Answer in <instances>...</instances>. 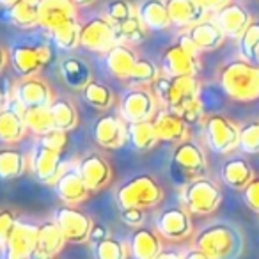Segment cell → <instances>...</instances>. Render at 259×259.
Instances as JSON below:
<instances>
[{"label": "cell", "instance_id": "obj_1", "mask_svg": "<svg viewBox=\"0 0 259 259\" xmlns=\"http://www.w3.org/2000/svg\"><path fill=\"white\" fill-rule=\"evenodd\" d=\"M217 80L222 93L233 101L248 103L259 100V64L233 59L220 66Z\"/></svg>", "mask_w": 259, "mask_h": 259}, {"label": "cell", "instance_id": "obj_2", "mask_svg": "<svg viewBox=\"0 0 259 259\" xmlns=\"http://www.w3.org/2000/svg\"><path fill=\"white\" fill-rule=\"evenodd\" d=\"M194 247L211 259H240L245 240L236 226L227 222H213L199 229L194 236Z\"/></svg>", "mask_w": 259, "mask_h": 259}, {"label": "cell", "instance_id": "obj_3", "mask_svg": "<svg viewBox=\"0 0 259 259\" xmlns=\"http://www.w3.org/2000/svg\"><path fill=\"white\" fill-rule=\"evenodd\" d=\"M54 48L48 32L30 34L20 37L9 50V62L20 76L39 75V71L48 66L54 59Z\"/></svg>", "mask_w": 259, "mask_h": 259}, {"label": "cell", "instance_id": "obj_4", "mask_svg": "<svg viewBox=\"0 0 259 259\" xmlns=\"http://www.w3.org/2000/svg\"><path fill=\"white\" fill-rule=\"evenodd\" d=\"M155 94L160 107L170 108L178 112L188 101L201 98V82L197 75H185V76H167L160 75L149 87Z\"/></svg>", "mask_w": 259, "mask_h": 259}, {"label": "cell", "instance_id": "obj_5", "mask_svg": "<svg viewBox=\"0 0 259 259\" xmlns=\"http://www.w3.org/2000/svg\"><path fill=\"white\" fill-rule=\"evenodd\" d=\"M163 188L158 181L149 174H137L130 178L115 190V201L119 208H156L163 201Z\"/></svg>", "mask_w": 259, "mask_h": 259}, {"label": "cell", "instance_id": "obj_6", "mask_svg": "<svg viewBox=\"0 0 259 259\" xmlns=\"http://www.w3.org/2000/svg\"><path fill=\"white\" fill-rule=\"evenodd\" d=\"M222 190L219 183L208 176L195 178L181 188V202L183 206L197 217H206L215 213L222 204Z\"/></svg>", "mask_w": 259, "mask_h": 259}, {"label": "cell", "instance_id": "obj_7", "mask_svg": "<svg viewBox=\"0 0 259 259\" xmlns=\"http://www.w3.org/2000/svg\"><path fill=\"white\" fill-rule=\"evenodd\" d=\"M201 52L188 37L187 32L180 34L176 43H172L162 54L160 71L167 76L197 75L201 71Z\"/></svg>", "mask_w": 259, "mask_h": 259}, {"label": "cell", "instance_id": "obj_8", "mask_svg": "<svg viewBox=\"0 0 259 259\" xmlns=\"http://www.w3.org/2000/svg\"><path fill=\"white\" fill-rule=\"evenodd\" d=\"M206 170H208V158L201 144L190 139L176 144L170 163V174L174 181L185 185L195 178L206 176Z\"/></svg>", "mask_w": 259, "mask_h": 259}, {"label": "cell", "instance_id": "obj_9", "mask_svg": "<svg viewBox=\"0 0 259 259\" xmlns=\"http://www.w3.org/2000/svg\"><path fill=\"white\" fill-rule=\"evenodd\" d=\"M206 146L217 155H229L238 149L240 126L224 114H211L202 121Z\"/></svg>", "mask_w": 259, "mask_h": 259}, {"label": "cell", "instance_id": "obj_10", "mask_svg": "<svg viewBox=\"0 0 259 259\" xmlns=\"http://www.w3.org/2000/svg\"><path fill=\"white\" fill-rule=\"evenodd\" d=\"M160 103L149 87H130L119 98V115L126 122L151 121Z\"/></svg>", "mask_w": 259, "mask_h": 259}, {"label": "cell", "instance_id": "obj_11", "mask_svg": "<svg viewBox=\"0 0 259 259\" xmlns=\"http://www.w3.org/2000/svg\"><path fill=\"white\" fill-rule=\"evenodd\" d=\"M119 43L115 25L107 16H93L82 23L80 30V47L93 54L105 55Z\"/></svg>", "mask_w": 259, "mask_h": 259}, {"label": "cell", "instance_id": "obj_12", "mask_svg": "<svg viewBox=\"0 0 259 259\" xmlns=\"http://www.w3.org/2000/svg\"><path fill=\"white\" fill-rule=\"evenodd\" d=\"M54 220L62 231L66 241L68 243H87L89 241V234L93 229V219L82 211L80 208L71 204H62L54 211Z\"/></svg>", "mask_w": 259, "mask_h": 259}, {"label": "cell", "instance_id": "obj_13", "mask_svg": "<svg viewBox=\"0 0 259 259\" xmlns=\"http://www.w3.org/2000/svg\"><path fill=\"white\" fill-rule=\"evenodd\" d=\"M155 229L167 241H183L194 234L192 213L185 206H169L155 219Z\"/></svg>", "mask_w": 259, "mask_h": 259}, {"label": "cell", "instance_id": "obj_14", "mask_svg": "<svg viewBox=\"0 0 259 259\" xmlns=\"http://www.w3.org/2000/svg\"><path fill=\"white\" fill-rule=\"evenodd\" d=\"M66 165L62 163V153L48 149L37 142L29 155V170L39 183L55 185Z\"/></svg>", "mask_w": 259, "mask_h": 259}, {"label": "cell", "instance_id": "obj_15", "mask_svg": "<svg viewBox=\"0 0 259 259\" xmlns=\"http://www.w3.org/2000/svg\"><path fill=\"white\" fill-rule=\"evenodd\" d=\"M39 224L27 219H18L15 224L6 247L2 248L4 259H30L37 241Z\"/></svg>", "mask_w": 259, "mask_h": 259}, {"label": "cell", "instance_id": "obj_16", "mask_svg": "<svg viewBox=\"0 0 259 259\" xmlns=\"http://www.w3.org/2000/svg\"><path fill=\"white\" fill-rule=\"evenodd\" d=\"M75 165L91 192H100L107 188L112 181V176H114L108 158L98 151L83 155Z\"/></svg>", "mask_w": 259, "mask_h": 259}, {"label": "cell", "instance_id": "obj_17", "mask_svg": "<svg viewBox=\"0 0 259 259\" xmlns=\"http://www.w3.org/2000/svg\"><path fill=\"white\" fill-rule=\"evenodd\" d=\"M13 96L22 107H41V105H52L55 101V94L50 83L39 75L22 76L15 82Z\"/></svg>", "mask_w": 259, "mask_h": 259}, {"label": "cell", "instance_id": "obj_18", "mask_svg": "<svg viewBox=\"0 0 259 259\" xmlns=\"http://www.w3.org/2000/svg\"><path fill=\"white\" fill-rule=\"evenodd\" d=\"M93 139L103 149H121L128 142V122L121 115H103L94 122Z\"/></svg>", "mask_w": 259, "mask_h": 259}, {"label": "cell", "instance_id": "obj_19", "mask_svg": "<svg viewBox=\"0 0 259 259\" xmlns=\"http://www.w3.org/2000/svg\"><path fill=\"white\" fill-rule=\"evenodd\" d=\"M23 112L25 107H22L15 98L0 108V142L2 144H18L29 134Z\"/></svg>", "mask_w": 259, "mask_h": 259}, {"label": "cell", "instance_id": "obj_20", "mask_svg": "<svg viewBox=\"0 0 259 259\" xmlns=\"http://www.w3.org/2000/svg\"><path fill=\"white\" fill-rule=\"evenodd\" d=\"M153 124H155L160 142L180 144V142L190 139V124L178 112L170 110V108L160 107L153 117Z\"/></svg>", "mask_w": 259, "mask_h": 259}, {"label": "cell", "instance_id": "obj_21", "mask_svg": "<svg viewBox=\"0 0 259 259\" xmlns=\"http://www.w3.org/2000/svg\"><path fill=\"white\" fill-rule=\"evenodd\" d=\"M73 18H76V6L73 0H39L37 27L45 32H50Z\"/></svg>", "mask_w": 259, "mask_h": 259}, {"label": "cell", "instance_id": "obj_22", "mask_svg": "<svg viewBox=\"0 0 259 259\" xmlns=\"http://www.w3.org/2000/svg\"><path fill=\"white\" fill-rule=\"evenodd\" d=\"M213 20H215L217 25L222 29L226 37L238 39V37L243 34V30L248 27V23L252 22V16L245 6H241L240 2H233V0H231L227 6H224L222 9L213 13Z\"/></svg>", "mask_w": 259, "mask_h": 259}, {"label": "cell", "instance_id": "obj_23", "mask_svg": "<svg viewBox=\"0 0 259 259\" xmlns=\"http://www.w3.org/2000/svg\"><path fill=\"white\" fill-rule=\"evenodd\" d=\"M54 187H55L57 197L61 199L64 204H71V206L82 204V202L87 201L89 195L93 194V192L87 188V185L83 183L76 165L66 167L64 172L61 174V178H59Z\"/></svg>", "mask_w": 259, "mask_h": 259}, {"label": "cell", "instance_id": "obj_24", "mask_svg": "<svg viewBox=\"0 0 259 259\" xmlns=\"http://www.w3.org/2000/svg\"><path fill=\"white\" fill-rule=\"evenodd\" d=\"M66 238L54 219L45 220L37 229V241L30 259H55L66 247Z\"/></svg>", "mask_w": 259, "mask_h": 259}, {"label": "cell", "instance_id": "obj_25", "mask_svg": "<svg viewBox=\"0 0 259 259\" xmlns=\"http://www.w3.org/2000/svg\"><path fill=\"white\" fill-rule=\"evenodd\" d=\"M130 255L134 259H156L163 250V238L156 229L137 227L130 236Z\"/></svg>", "mask_w": 259, "mask_h": 259}, {"label": "cell", "instance_id": "obj_26", "mask_svg": "<svg viewBox=\"0 0 259 259\" xmlns=\"http://www.w3.org/2000/svg\"><path fill=\"white\" fill-rule=\"evenodd\" d=\"M37 8L39 0H15L13 4L4 6V11L0 13V20L29 30L37 27Z\"/></svg>", "mask_w": 259, "mask_h": 259}, {"label": "cell", "instance_id": "obj_27", "mask_svg": "<svg viewBox=\"0 0 259 259\" xmlns=\"http://www.w3.org/2000/svg\"><path fill=\"white\" fill-rule=\"evenodd\" d=\"M139 55L132 48V45L117 43L112 50L105 54V68L112 76L119 80H128L130 73L134 69Z\"/></svg>", "mask_w": 259, "mask_h": 259}, {"label": "cell", "instance_id": "obj_28", "mask_svg": "<svg viewBox=\"0 0 259 259\" xmlns=\"http://www.w3.org/2000/svg\"><path fill=\"white\" fill-rule=\"evenodd\" d=\"M167 11L174 27L188 29L206 18V9L199 4V0H165Z\"/></svg>", "mask_w": 259, "mask_h": 259}, {"label": "cell", "instance_id": "obj_29", "mask_svg": "<svg viewBox=\"0 0 259 259\" xmlns=\"http://www.w3.org/2000/svg\"><path fill=\"white\" fill-rule=\"evenodd\" d=\"M187 34L194 41V45L197 47L199 52L217 50L226 41V34L222 32V29L217 25L213 18H204L202 22L188 27Z\"/></svg>", "mask_w": 259, "mask_h": 259}, {"label": "cell", "instance_id": "obj_30", "mask_svg": "<svg viewBox=\"0 0 259 259\" xmlns=\"http://www.w3.org/2000/svg\"><path fill=\"white\" fill-rule=\"evenodd\" d=\"M59 73H61L66 85L75 91H82L93 80L91 66L83 59L73 57V55L62 59L61 64H59Z\"/></svg>", "mask_w": 259, "mask_h": 259}, {"label": "cell", "instance_id": "obj_31", "mask_svg": "<svg viewBox=\"0 0 259 259\" xmlns=\"http://www.w3.org/2000/svg\"><path fill=\"white\" fill-rule=\"evenodd\" d=\"M222 181L233 190H243L248 183L255 178L252 165L243 158H229L224 162L220 169Z\"/></svg>", "mask_w": 259, "mask_h": 259}, {"label": "cell", "instance_id": "obj_32", "mask_svg": "<svg viewBox=\"0 0 259 259\" xmlns=\"http://www.w3.org/2000/svg\"><path fill=\"white\" fill-rule=\"evenodd\" d=\"M137 15L148 30H165L172 25L165 0H142L137 8Z\"/></svg>", "mask_w": 259, "mask_h": 259}, {"label": "cell", "instance_id": "obj_33", "mask_svg": "<svg viewBox=\"0 0 259 259\" xmlns=\"http://www.w3.org/2000/svg\"><path fill=\"white\" fill-rule=\"evenodd\" d=\"M29 170V156L18 148L0 149V180H18Z\"/></svg>", "mask_w": 259, "mask_h": 259}, {"label": "cell", "instance_id": "obj_34", "mask_svg": "<svg viewBox=\"0 0 259 259\" xmlns=\"http://www.w3.org/2000/svg\"><path fill=\"white\" fill-rule=\"evenodd\" d=\"M128 142L135 151H151L160 142L156 135L155 124L151 121H139V122H128Z\"/></svg>", "mask_w": 259, "mask_h": 259}, {"label": "cell", "instance_id": "obj_35", "mask_svg": "<svg viewBox=\"0 0 259 259\" xmlns=\"http://www.w3.org/2000/svg\"><path fill=\"white\" fill-rule=\"evenodd\" d=\"M80 30H82V23L78 22V18H73L50 30L48 36L55 48L62 52H73L80 47Z\"/></svg>", "mask_w": 259, "mask_h": 259}, {"label": "cell", "instance_id": "obj_36", "mask_svg": "<svg viewBox=\"0 0 259 259\" xmlns=\"http://www.w3.org/2000/svg\"><path fill=\"white\" fill-rule=\"evenodd\" d=\"M82 98L89 107L96 108V110H108L112 105L115 103V96L112 89L103 82L98 80H91L85 87L82 89Z\"/></svg>", "mask_w": 259, "mask_h": 259}, {"label": "cell", "instance_id": "obj_37", "mask_svg": "<svg viewBox=\"0 0 259 259\" xmlns=\"http://www.w3.org/2000/svg\"><path fill=\"white\" fill-rule=\"evenodd\" d=\"M25 115L27 128L32 135L39 137V135L47 134L48 130L55 128L54 115H52L50 105H41V107H29L23 112Z\"/></svg>", "mask_w": 259, "mask_h": 259}, {"label": "cell", "instance_id": "obj_38", "mask_svg": "<svg viewBox=\"0 0 259 259\" xmlns=\"http://www.w3.org/2000/svg\"><path fill=\"white\" fill-rule=\"evenodd\" d=\"M238 52L241 59L259 64V20H252L238 37Z\"/></svg>", "mask_w": 259, "mask_h": 259}, {"label": "cell", "instance_id": "obj_39", "mask_svg": "<svg viewBox=\"0 0 259 259\" xmlns=\"http://www.w3.org/2000/svg\"><path fill=\"white\" fill-rule=\"evenodd\" d=\"M160 75L162 71L155 62L146 57H139L126 82L130 83V87H151Z\"/></svg>", "mask_w": 259, "mask_h": 259}, {"label": "cell", "instance_id": "obj_40", "mask_svg": "<svg viewBox=\"0 0 259 259\" xmlns=\"http://www.w3.org/2000/svg\"><path fill=\"white\" fill-rule=\"evenodd\" d=\"M52 107V115H54L55 128L66 130V132H71L78 126V110L69 100L64 98H55V101L50 105Z\"/></svg>", "mask_w": 259, "mask_h": 259}, {"label": "cell", "instance_id": "obj_41", "mask_svg": "<svg viewBox=\"0 0 259 259\" xmlns=\"http://www.w3.org/2000/svg\"><path fill=\"white\" fill-rule=\"evenodd\" d=\"M117 30V39L119 43H126V45H135V43H142L148 36V29L142 23L141 16L135 13L134 16H130L128 20L117 23L115 25Z\"/></svg>", "mask_w": 259, "mask_h": 259}, {"label": "cell", "instance_id": "obj_42", "mask_svg": "<svg viewBox=\"0 0 259 259\" xmlns=\"http://www.w3.org/2000/svg\"><path fill=\"white\" fill-rule=\"evenodd\" d=\"M93 254L94 259H128L130 245L119 238L107 236L93 245Z\"/></svg>", "mask_w": 259, "mask_h": 259}, {"label": "cell", "instance_id": "obj_43", "mask_svg": "<svg viewBox=\"0 0 259 259\" xmlns=\"http://www.w3.org/2000/svg\"><path fill=\"white\" fill-rule=\"evenodd\" d=\"M238 149L247 155H257L259 153V119L245 122L240 126V141Z\"/></svg>", "mask_w": 259, "mask_h": 259}, {"label": "cell", "instance_id": "obj_44", "mask_svg": "<svg viewBox=\"0 0 259 259\" xmlns=\"http://www.w3.org/2000/svg\"><path fill=\"white\" fill-rule=\"evenodd\" d=\"M137 13V9L134 8V4L130 0H110L105 6V16L110 20L114 25L128 20L130 16H134Z\"/></svg>", "mask_w": 259, "mask_h": 259}, {"label": "cell", "instance_id": "obj_45", "mask_svg": "<svg viewBox=\"0 0 259 259\" xmlns=\"http://www.w3.org/2000/svg\"><path fill=\"white\" fill-rule=\"evenodd\" d=\"M69 132L66 130H61V128H52L48 130L47 134L39 135L37 137V142L41 146L48 149H54V151H59V153H64L66 146H68V141H69Z\"/></svg>", "mask_w": 259, "mask_h": 259}, {"label": "cell", "instance_id": "obj_46", "mask_svg": "<svg viewBox=\"0 0 259 259\" xmlns=\"http://www.w3.org/2000/svg\"><path fill=\"white\" fill-rule=\"evenodd\" d=\"M16 222H18V215H16L13 209H9V208L0 209V250L8 243L9 234H11Z\"/></svg>", "mask_w": 259, "mask_h": 259}, {"label": "cell", "instance_id": "obj_47", "mask_svg": "<svg viewBox=\"0 0 259 259\" xmlns=\"http://www.w3.org/2000/svg\"><path fill=\"white\" fill-rule=\"evenodd\" d=\"M178 114H180L188 124H195V122L204 121V107H202L201 98L188 101L187 105H183V107L178 110Z\"/></svg>", "mask_w": 259, "mask_h": 259}, {"label": "cell", "instance_id": "obj_48", "mask_svg": "<svg viewBox=\"0 0 259 259\" xmlns=\"http://www.w3.org/2000/svg\"><path fill=\"white\" fill-rule=\"evenodd\" d=\"M241 192H243V201L247 208L259 215V178L255 176Z\"/></svg>", "mask_w": 259, "mask_h": 259}, {"label": "cell", "instance_id": "obj_49", "mask_svg": "<svg viewBox=\"0 0 259 259\" xmlns=\"http://www.w3.org/2000/svg\"><path fill=\"white\" fill-rule=\"evenodd\" d=\"M121 220L130 227H142L146 222V209L141 208H124L121 209Z\"/></svg>", "mask_w": 259, "mask_h": 259}, {"label": "cell", "instance_id": "obj_50", "mask_svg": "<svg viewBox=\"0 0 259 259\" xmlns=\"http://www.w3.org/2000/svg\"><path fill=\"white\" fill-rule=\"evenodd\" d=\"M13 89H15V83L9 78L0 76V108L4 107V105H8L15 98L13 96Z\"/></svg>", "mask_w": 259, "mask_h": 259}, {"label": "cell", "instance_id": "obj_51", "mask_svg": "<svg viewBox=\"0 0 259 259\" xmlns=\"http://www.w3.org/2000/svg\"><path fill=\"white\" fill-rule=\"evenodd\" d=\"M107 236H110L108 234V229L103 226V224H93V229H91V234H89V241L91 243H98V241L105 240Z\"/></svg>", "mask_w": 259, "mask_h": 259}, {"label": "cell", "instance_id": "obj_52", "mask_svg": "<svg viewBox=\"0 0 259 259\" xmlns=\"http://www.w3.org/2000/svg\"><path fill=\"white\" fill-rule=\"evenodd\" d=\"M231 0H199V4L206 9V13H217L219 9H222L224 6L229 4Z\"/></svg>", "mask_w": 259, "mask_h": 259}, {"label": "cell", "instance_id": "obj_53", "mask_svg": "<svg viewBox=\"0 0 259 259\" xmlns=\"http://www.w3.org/2000/svg\"><path fill=\"white\" fill-rule=\"evenodd\" d=\"M156 259H183V252L176 250V248H165L156 255Z\"/></svg>", "mask_w": 259, "mask_h": 259}, {"label": "cell", "instance_id": "obj_54", "mask_svg": "<svg viewBox=\"0 0 259 259\" xmlns=\"http://www.w3.org/2000/svg\"><path fill=\"white\" fill-rule=\"evenodd\" d=\"M183 259H211V257L208 254H204L202 250H199L197 247H192L183 252Z\"/></svg>", "mask_w": 259, "mask_h": 259}, {"label": "cell", "instance_id": "obj_55", "mask_svg": "<svg viewBox=\"0 0 259 259\" xmlns=\"http://www.w3.org/2000/svg\"><path fill=\"white\" fill-rule=\"evenodd\" d=\"M8 62H9V52L0 45V76H2V73H4Z\"/></svg>", "mask_w": 259, "mask_h": 259}, {"label": "cell", "instance_id": "obj_56", "mask_svg": "<svg viewBox=\"0 0 259 259\" xmlns=\"http://www.w3.org/2000/svg\"><path fill=\"white\" fill-rule=\"evenodd\" d=\"M73 2H75V6H76V8H78V6H83V8H85V6L94 4V2H96V0H73Z\"/></svg>", "mask_w": 259, "mask_h": 259}, {"label": "cell", "instance_id": "obj_57", "mask_svg": "<svg viewBox=\"0 0 259 259\" xmlns=\"http://www.w3.org/2000/svg\"><path fill=\"white\" fill-rule=\"evenodd\" d=\"M15 0H0V6H9V4H13Z\"/></svg>", "mask_w": 259, "mask_h": 259}]
</instances>
